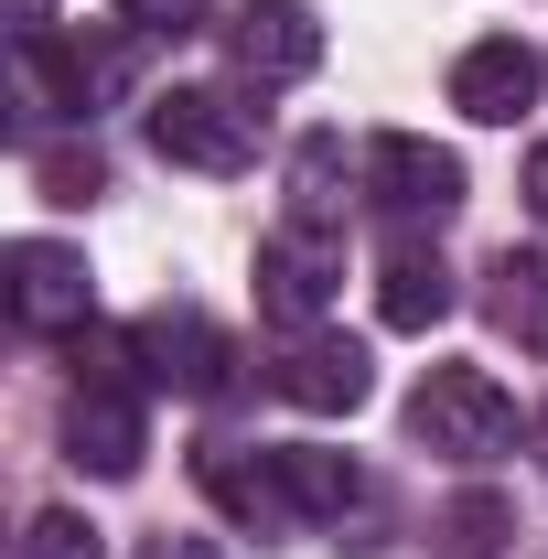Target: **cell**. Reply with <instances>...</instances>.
Instances as JSON below:
<instances>
[{
    "instance_id": "9a60e30c",
    "label": "cell",
    "mask_w": 548,
    "mask_h": 559,
    "mask_svg": "<svg viewBox=\"0 0 548 559\" xmlns=\"http://www.w3.org/2000/svg\"><path fill=\"white\" fill-rule=\"evenodd\" d=\"M377 312L398 323V334H430L441 312H452V270H441V248H388V270H377Z\"/></svg>"
},
{
    "instance_id": "8992f818",
    "label": "cell",
    "mask_w": 548,
    "mask_h": 559,
    "mask_svg": "<svg viewBox=\"0 0 548 559\" xmlns=\"http://www.w3.org/2000/svg\"><path fill=\"white\" fill-rule=\"evenodd\" d=\"M130 366H140V388L215 399V388H226V334H215L194 301H151V312L130 323Z\"/></svg>"
},
{
    "instance_id": "44dd1931",
    "label": "cell",
    "mask_w": 548,
    "mask_h": 559,
    "mask_svg": "<svg viewBox=\"0 0 548 559\" xmlns=\"http://www.w3.org/2000/svg\"><path fill=\"white\" fill-rule=\"evenodd\" d=\"M527 194H538V215H548V140H538V162H527Z\"/></svg>"
},
{
    "instance_id": "5b68a950",
    "label": "cell",
    "mask_w": 548,
    "mask_h": 559,
    "mask_svg": "<svg viewBox=\"0 0 548 559\" xmlns=\"http://www.w3.org/2000/svg\"><path fill=\"white\" fill-rule=\"evenodd\" d=\"M366 205L398 215V226H441L463 205V162L419 130H388V140H366Z\"/></svg>"
},
{
    "instance_id": "277c9868",
    "label": "cell",
    "mask_w": 548,
    "mask_h": 559,
    "mask_svg": "<svg viewBox=\"0 0 548 559\" xmlns=\"http://www.w3.org/2000/svg\"><path fill=\"white\" fill-rule=\"evenodd\" d=\"M344 290V237L334 226H270L259 237V312L290 323V334H312L323 312H334Z\"/></svg>"
},
{
    "instance_id": "7a4b0ae2",
    "label": "cell",
    "mask_w": 548,
    "mask_h": 559,
    "mask_svg": "<svg viewBox=\"0 0 548 559\" xmlns=\"http://www.w3.org/2000/svg\"><path fill=\"white\" fill-rule=\"evenodd\" d=\"M409 441L441 463H495L516 441V399L484 377V366H430L409 388Z\"/></svg>"
},
{
    "instance_id": "52a82bcc",
    "label": "cell",
    "mask_w": 548,
    "mask_h": 559,
    "mask_svg": "<svg viewBox=\"0 0 548 559\" xmlns=\"http://www.w3.org/2000/svg\"><path fill=\"white\" fill-rule=\"evenodd\" d=\"M11 312L33 323V334H86V312H97V280H86V248L65 237H11Z\"/></svg>"
},
{
    "instance_id": "9c48e42d",
    "label": "cell",
    "mask_w": 548,
    "mask_h": 559,
    "mask_svg": "<svg viewBox=\"0 0 548 559\" xmlns=\"http://www.w3.org/2000/svg\"><path fill=\"white\" fill-rule=\"evenodd\" d=\"M366 388H377V366H366V345L355 334H290V355H279V399L290 409H312V419H344V409H366Z\"/></svg>"
},
{
    "instance_id": "4fadbf2b",
    "label": "cell",
    "mask_w": 548,
    "mask_h": 559,
    "mask_svg": "<svg viewBox=\"0 0 548 559\" xmlns=\"http://www.w3.org/2000/svg\"><path fill=\"white\" fill-rule=\"evenodd\" d=\"M279 485H290V516H301V527H344V516L366 506V474H355L344 452H323V441H290V452H279Z\"/></svg>"
},
{
    "instance_id": "ac0fdd59",
    "label": "cell",
    "mask_w": 548,
    "mask_h": 559,
    "mask_svg": "<svg viewBox=\"0 0 548 559\" xmlns=\"http://www.w3.org/2000/svg\"><path fill=\"white\" fill-rule=\"evenodd\" d=\"M119 11H130L140 33H194L205 22V0H119Z\"/></svg>"
},
{
    "instance_id": "7402d4cb",
    "label": "cell",
    "mask_w": 548,
    "mask_h": 559,
    "mask_svg": "<svg viewBox=\"0 0 548 559\" xmlns=\"http://www.w3.org/2000/svg\"><path fill=\"white\" fill-rule=\"evenodd\" d=\"M538 463H548V409H538Z\"/></svg>"
},
{
    "instance_id": "e0dca14e",
    "label": "cell",
    "mask_w": 548,
    "mask_h": 559,
    "mask_svg": "<svg viewBox=\"0 0 548 559\" xmlns=\"http://www.w3.org/2000/svg\"><path fill=\"white\" fill-rule=\"evenodd\" d=\"M11 559H108V549H97V527H86L75 506H44V516L22 527V549H11Z\"/></svg>"
},
{
    "instance_id": "ffe728a7",
    "label": "cell",
    "mask_w": 548,
    "mask_h": 559,
    "mask_svg": "<svg viewBox=\"0 0 548 559\" xmlns=\"http://www.w3.org/2000/svg\"><path fill=\"white\" fill-rule=\"evenodd\" d=\"M140 559H215V549H205V538H172V527H162V538H151Z\"/></svg>"
},
{
    "instance_id": "ba28073f",
    "label": "cell",
    "mask_w": 548,
    "mask_h": 559,
    "mask_svg": "<svg viewBox=\"0 0 548 559\" xmlns=\"http://www.w3.org/2000/svg\"><path fill=\"white\" fill-rule=\"evenodd\" d=\"M226 66L248 75V86H290V75L323 66V22H312V0H248L237 22H226Z\"/></svg>"
},
{
    "instance_id": "5bb4252c",
    "label": "cell",
    "mask_w": 548,
    "mask_h": 559,
    "mask_svg": "<svg viewBox=\"0 0 548 559\" xmlns=\"http://www.w3.org/2000/svg\"><path fill=\"white\" fill-rule=\"evenodd\" d=\"M484 312H495V334H516L527 355H548V248H505L484 270Z\"/></svg>"
},
{
    "instance_id": "2e32d148",
    "label": "cell",
    "mask_w": 548,
    "mask_h": 559,
    "mask_svg": "<svg viewBox=\"0 0 548 559\" xmlns=\"http://www.w3.org/2000/svg\"><path fill=\"white\" fill-rule=\"evenodd\" d=\"M505 538H516V506H505V495H452L441 559H505Z\"/></svg>"
},
{
    "instance_id": "6da1fadb",
    "label": "cell",
    "mask_w": 548,
    "mask_h": 559,
    "mask_svg": "<svg viewBox=\"0 0 548 559\" xmlns=\"http://www.w3.org/2000/svg\"><path fill=\"white\" fill-rule=\"evenodd\" d=\"M140 452H151V419H140V366H130V334L119 355H86L75 345V399H65V463L97 474V485H130Z\"/></svg>"
},
{
    "instance_id": "d6986e66",
    "label": "cell",
    "mask_w": 548,
    "mask_h": 559,
    "mask_svg": "<svg viewBox=\"0 0 548 559\" xmlns=\"http://www.w3.org/2000/svg\"><path fill=\"white\" fill-rule=\"evenodd\" d=\"M44 183H55V205H86L97 194V151L86 162H44Z\"/></svg>"
},
{
    "instance_id": "3957f363",
    "label": "cell",
    "mask_w": 548,
    "mask_h": 559,
    "mask_svg": "<svg viewBox=\"0 0 548 559\" xmlns=\"http://www.w3.org/2000/svg\"><path fill=\"white\" fill-rule=\"evenodd\" d=\"M151 151L183 173H248L259 162V108L237 86H162L151 97Z\"/></svg>"
},
{
    "instance_id": "8fae6325",
    "label": "cell",
    "mask_w": 548,
    "mask_h": 559,
    "mask_svg": "<svg viewBox=\"0 0 548 559\" xmlns=\"http://www.w3.org/2000/svg\"><path fill=\"white\" fill-rule=\"evenodd\" d=\"M194 474H205V495L237 516V527H301V516H290V485H279V452H237V441H215Z\"/></svg>"
},
{
    "instance_id": "7c38bea8",
    "label": "cell",
    "mask_w": 548,
    "mask_h": 559,
    "mask_svg": "<svg viewBox=\"0 0 548 559\" xmlns=\"http://www.w3.org/2000/svg\"><path fill=\"white\" fill-rule=\"evenodd\" d=\"M355 194H366V151L344 162L334 130L290 151V226H334V237H344V205H355Z\"/></svg>"
},
{
    "instance_id": "30bf717a",
    "label": "cell",
    "mask_w": 548,
    "mask_h": 559,
    "mask_svg": "<svg viewBox=\"0 0 548 559\" xmlns=\"http://www.w3.org/2000/svg\"><path fill=\"white\" fill-rule=\"evenodd\" d=\"M538 44H516V33H495V44H474L463 66H452V108L463 119H484V130H505V119H527L538 108Z\"/></svg>"
}]
</instances>
